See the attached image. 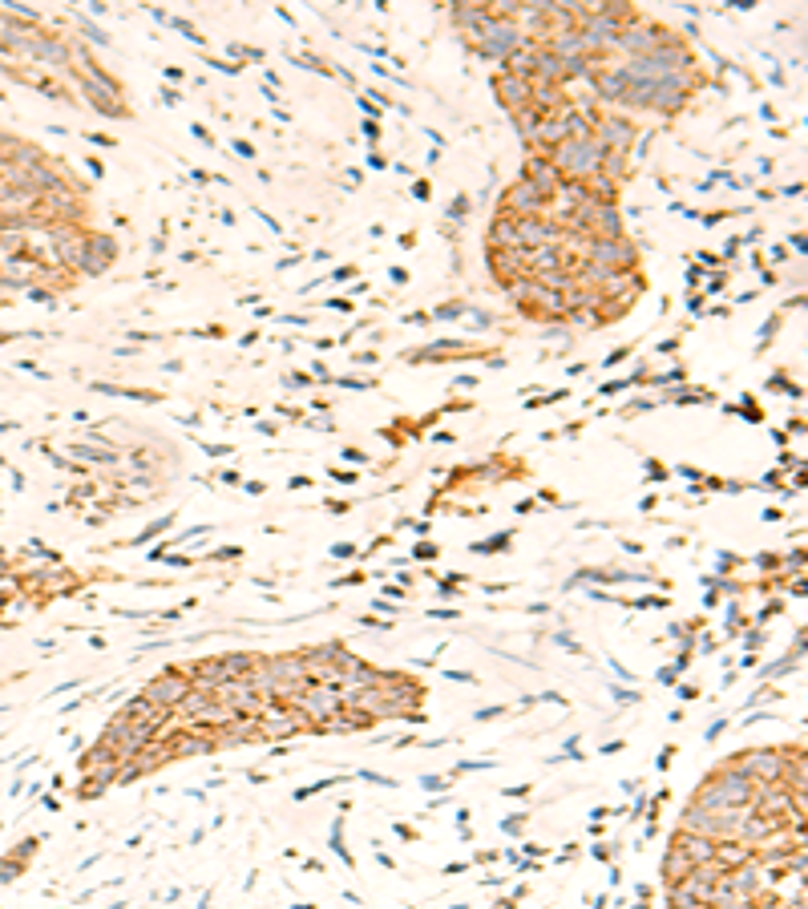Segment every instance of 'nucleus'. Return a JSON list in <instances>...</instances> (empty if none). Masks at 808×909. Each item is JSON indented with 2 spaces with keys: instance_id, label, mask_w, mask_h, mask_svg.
Instances as JSON below:
<instances>
[{
  "instance_id": "nucleus-1",
  "label": "nucleus",
  "mask_w": 808,
  "mask_h": 909,
  "mask_svg": "<svg viewBox=\"0 0 808 909\" xmlns=\"http://www.w3.org/2000/svg\"><path fill=\"white\" fill-rule=\"evenodd\" d=\"M417 703V679L376 671L344 647L174 667L110 724L89 760V780L130 784L190 752H223L291 732L368 728L413 712Z\"/></svg>"
}]
</instances>
